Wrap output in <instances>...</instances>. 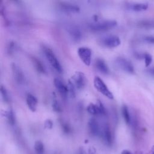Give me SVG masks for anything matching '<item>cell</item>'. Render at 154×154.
I'll return each mask as SVG.
<instances>
[{
	"label": "cell",
	"mask_w": 154,
	"mask_h": 154,
	"mask_svg": "<svg viewBox=\"0 0 154 154\" xmlns=\"http://www.w3.org/2000/svg\"><path fill=\"white\" fill-rule=\"evenodd\" d=\"M61 126H62V128H63V131L65 132L69 133L70 131V128L69 126L67 124H66V123H62Z\"/></svg>",
	"instance_id": "83f0119b"
},
{
	"label": "cell",
	"mask_w": 154,
	"mask_h": 154,
	"mask_svg": "<svg viewBox=\"0 0 154 154\" xmlns=\"http://www.w3.org/2000/svg\"><path fill=\"white\" fill-rule=\"evenodd\" d=\"M15 46H16V44L13 42H11L9 43L8 47V51L9 53H11L14 51V50L15 49Z\"/></svg>",
	"instance_id": "4316f807"
},
{
	"label": "cell",
	"mask_w": 154,
	"mask_h": 154,
	"mask_svg": "<svg viewBox=\"0 0 154 154\" xmlns=\"http://www.w3.org/2000/svg\"><path fill=\"white\" fill-rule=\"evenodd\" d=\"M53 126V123L51 120L48 119L45 122V128L47 129H51Z\"/></svg>",
	"instance_id": "484cf974"
},
{
	"label": "cell",
	"mask_w": 154,
	"mask_h": 154,
	"mask_svg": "<svg viewBox=\"0 0 154 154\" xmlns=\"http://www.w3.org/2000/svg\"><path fill=\"white\" fill-rule=\"evenodd\" d=\"M150 153L151 154H154V146H153L151 148V150H150Z\"/></svg>",
	"instance_id": "4dcf8cb0"
},
{
	"label": "cell",
	"mask_w": 154,
	"mask_h": 154,
	"mask_svg": "<svg viewBox=\"0 0 154 154\" xmlns=\"http://www.w3.org/2000/svg\"><path fill=\"white\" fill-rule=\"evenodd\" d=\"M31 60L35 68L38 72H39L41 73H45L46 72V69L44 65L38 59L34 57H32L31 58Z\"/></svg>",
	"instance_id": "e0dca14e"
},
{
	"label": "cell",
	"mask_w": 154,
	"mask_h": 154,
	"mask_svg": "<svg viewBox=\"0 0 154 154\" xmlns=\"http://www.w3.org/2000/svg\"><path fill=\"white\" fill-rule=\"evenodd\" d=\"M54 84L57 90L58 91V92L61 94V96L63 97H66L67 95L69 94L67 85H65L63 82V81L58 78H56L54 79Z\"/></svg>",
	"instance_id": "9c48e42d"
},
{
	"label": "cell",
	"mask_w": 154,
	"mask_h": 154,
	"mask_svg": "<svg viewBox=\"0 0 154 154\" xmlns=\"http://www.w3.org/2000/svg\"><path fill=\"white\" fill-rule=\"evenodd\" d=\"M4 115L5 116V117L7 119L8 122L9 123V124L13 125L15 124L16 123V118L14 116V114L12 110L10 109L8 111H6L4 112Z\"/></svg>",
	"instance_id": "d6986e66"
},
{
	"label": "cell",
	"mask_w": 154,
	"mask_h": 154,
	"mask_svg": "<svg viewBox=\"0 0 154 154\" xmlns=\"http://www.w3.org/2000/svg\"><path fill=\"white\" fill-rule=\"evenodd\" d=\"M143 58H144V59L145 66H146V67L149 66L150 64V63H151V62H152V56H151L150 54L146 53V54H143Z\"/></svg>",
	"instance_id": "cb8c5ba5"
},
{
	"label": "cell",
	"mask_w": 154,
	"mask_h": 154,
	"mask_svg": "<svg viewBox=\"0 0 154 154\" xmlns=\"http://www.w3.org/2000/svg\"><path fill=\"white\" fill-rule=\"evenodd\" d=\"M152 72L153 73H154V69H153L152 70Z\"/></svg>",
	"instance_id": "d6a6232c"
},
{
	"label": "cell",
	"mask_w": 154,
	"mask_h": 154,
	"mask_svg": "<svg viewBox=\"0 0 154 154\" xmlns=\"http://www.w3.org/2000/svg\"><path fill=\"white\" fill-rule=\"evenodd\" d=\"M94 86L95 88L104 95L105 97H108V99H112L114 97L113 94L112 92L108 89L106 85L103 81V80L100 78L99 76H95L94 78Z\"/></svg>",
	"instance_id": "3957f363"
},
{
	"label": "cell",
	"mask_w": 154,
	"mask_h": 154,
	"mask_svg": "<svg viewBox=\"0 0 154 154\" xmlns=\"http://www.w3.org/2000/svg\"><path fill=\"white\" fill-rule=\"evenodd\" d=\"M1 93L2 97L4 100V101L5 102L8 103L10 102V97H9L8 93L7 91V89L3 85H1Z\"/></svg>",
	"instance_id": "603a6c76"
},
{
	"label": "cell",
	"mask_w": 154,
	"mask_h": 154,
	"mask_svg": "<svg viewBox=\"0 0 154 154\" xmlns=\"http://www.w3.org/2000/svg\"><path fill=\"white\" fill-rule=\"evenodd\" d=\"M87 110L92 115H105L106 114L105 108L100 101H99L98 104L90 103L88 105Z\"/></svg>",
	"instance_id": "ba28073f"
},
{
	"label": "cell",
	"mask_w": 154,
	"mask_h": 154,
	"mask_svg": "<svg viewBox=\"0 0 154 154\" xmlns=\"http://www.w3.org/2000/svg\"><path fill=\"white\" fill-rule=\"evenodd\" d=\"M148 7L147 3H135L130 5L129 8L135 11H142L146 10Z\"/></svg>",
	"instance_id": "2e32d148"
},
{
	"label": "cell",
	"mask_w": 154,
	"mask_h": 154,
	"mask_svg": "<svg viewBox=\"0 0 154 154\" xmlns=\"http://www.w3.org/2000/svg\"><path fill=\"white\" fill-rule=\"evenodd\" d=\"M138 25L144 28H154V20L140 21L138 23Z\"/></svg>",
	"instance_id": "44dd1931"
},
{
	"label": "cell",
	"mask_w": 154,
	"mask_h": 154,
	"mask_svg": "<svg viewBox=\"0 0 154 154\" xmlns=\"http://www.w3.org/2000/svg\"><path fill=\"white\" fill-rule=\"evenodd\" d=\"M103 138L108 145H111L112 143V137L111 129L108 125H106L103 129Z\"/></svg>",
	"instance_id": "9a60e30c"
},
{
	"label": "cell",
	"mask_w": 154,
	"mask_h": 154,
	"mask_svg": "<svg viewBox=\"0 0 154 154\" xmlns=\"http://www.w3.org/2000/svg\"><path fill=\"white\" fill-rule=\"evenodd\" d=\"M88 128L90 133L93 136H97L99 133V126L94 118H91L89 120L88 122Z\"/></svg>",
	"instance_id": "30bf717a"
},
{
	"label": "cell",
	"mask_w": 154,
	"mask_h": 154,
	"mask_svg": "<svg viewBox=\"0 0 154 154\" xmlns=\"http://www.w3.org/2000/svg\"><path fill=\"white\" fill-rule=\"evenodd\" d=\"M70 80L77 89L83 88L86 84L85 76L82 72H76Z\"/></svg>",
	"instance_id": "277c9868"
},
{
	"label": "cell",
	"mask_w": 154,
	"mask_h": 154,
	"mask_svg": "<svg viewBox=\"0 0 154 154\" xmlns=\"http://www.w3.org/2000/svg\"><path fill=\"white\" fill-rule=\"evenodd\" d=\"M12 70L15 79L19 83L23 82L24 80V76L20 68L16 64L13 63L12 64Z\"/></svg>",
	"instance_id": "8fae6325"
},
{
	"label": "cell",
	"mask_w": 154,
	"mask_h": 154,
	"mask_svg": "<svg viewBox=\"0 0 154 154\" xmlns=\"http://www.w3.org/2000/svg\"><path fill=\"white\" fill-rule=\"evenodd\" d=\"M60 7L63 10L69 12H78L80 10L78 5L68 2H60Z\"/></svg>",
	"instance_id": "5bb4252c"
},
{
	"label": "cell",
	"mask_w": 154,
	"mask_h": 154,
	"mask_svg": "<svg viewBox=\"0 0 154 154\" xmlns=\"http://www.w3.org/2000/svg\"><path fill=\"white\" fill-rule=\"evenodd\" d=\"M144 40L150 43H154V37L153 36H147L144 38Z\"/></svg>",
	"instance_id": "f1b7e54d"
},
{
	"label": "cell",
	"mask_w": 154,
	"mask_h": 154,
	"mask_svg": "<svg viewBox=\"0 0 154 154\" xmlns=\"http://www.w3.org/2000/svg\"><path fill=\"white\" fill-rule=\"evenodd\" d=\"M101 43L104 46L112 48L119 46L121 41L118 36L115 35H109L102 38Z\"/></svg>",
	"instance_id": "52a82bcc"
},
{
	"label": "cell",
	"mask_w": 154,
	"mask_h": 154,
	"mask_svg": "<svg viewBox=\"0 0 154 154\" xmlns=\"http://www.w3.org/2000/svg\"><path fill=\"white\" fill-rule=\"evenodd\" d=\"M69 34L71 35L72 38L73 40H78L80 39L81 37L82 33L80 31V30L79 29H78L77 28L72 27V28L69 29Z\"/></svg>",
	"instance_id": "ac0fdd59"
},
{
	"label": "cell",
	"mask_w": 154,
	"mask_h": 154,
	"mask_svg": "<svg viewBox=\"0 0 154 154\" xmlns=\"http://www.w3.org/2000/svg\"><path fill=\"white\" fill-rule=\"evenodd\" d=\"M121 154H132L131 152L128 150H124L122 151Z\"/></svg>",
	"instance_id": "f546056e"
},
{
	"label": "cell",
	"mask_w": 154,
	"mask_h": 154,
	"mask_svg": "<svg viewBox=\"0 0 154 154\" xmlns=\"http://www.w3.org/2000/svg\"><path fill=\"white\" fill-rule=\"evenodd\" d=\"M122 115L124 119L125 122H126V124H130L131 123V116L129 112V109L128 107L126 105H123L122 108Z\"/></svg>",
	"instance_id": "ffe728a7"
},
{
	"label": "cell",
	"mask_w": 154,
	"mask_h": 154,
	"mask_svg": "<svg viewBox=\"0 0 154 154\" xmlns=\"http://www.w3.org/2000/svg\"><path fill=\"white\" fill-rule=\"evenodd\" d=\"M43 51H44L45 56H46L48 61H49V64L51 65V66L54 69H55L57 72H58L59 73H61L63 70L62 67H61L58 60L57 59V57L53 52V51L50 48H49L48 47H44Z\"/></svg>",
	"instance_id": "7a4b0ae2"
},
{
	"label": "cell",
	"mask_w": 154,
	"mask_h": 154,
	"mask_svg": "<svg viewBox=\"0 0 154 154\" xmlns=\"http://www.w3.org/2000/svg\"><path fill=\"white\" fill-rule=\"evenodd\" d=\"M135 154H143V153L141 152H140V151H138L135 153Z\"/></svg>",
	"instance_id": "1f68e13d"
},
{
	"label": "cell",
	"mask_w": 154,
	"mask_h": 154,
	"mask_svg": "<svg viewBox=\"0 0 154 154\" xmlns=\"http://www.w3.org/2000/svg\"><path fill=\"white\" fill-rule=\"evenodd\" d=\"M78 54L82 61L86 65L90 66L91 59V51L90 48L82 46L78 48Z\"/></svg>",
	"instance_id": "8992f818"
},
{
	"label": "cell",
	"mask_w": 154,
	"mask_h": 154,
	"mask_svg": "<svg viewBox=\"0 0 154 154\" xmlns=\"http://www.w3.org/2000/svg\"><path fill=\"white\" fill-rule=\"evenodd\" d=\"M26 104L29 108V109L34 112L37 109V98L31 94H28L26 96Z\"/></svg>",
	"instance_id": "7c38bea8"
},
{
	"label": "cell",
	"mask_w": 154,
	"mask_h": 154,
	"mask_svg": "<svg viewBox=\"0 0 154 154\" xmlns=\"http://www.w3.org/2000/svg\"><path fill=\"white\" fill-rule=\"evenodd\" d=\"M117 22L114 20H106L90 24L89 27L91 30L102 31L109 29L117 25Z\"/></svg>",
	"instance_id": "6da1fadb"
},
{
	"label": "cell",
	"mask_w": 154,
	"mask_h": 154,
	"mask_svg": "<svg viewBox=\"0 0 154 154\" xmlns=\"http://www.w3.org/2000/svg\"><path fill=\"white\" fill-rule=\"evenodd\" d=\"M116 64L119 68L128 73L132 74L135 72V70L132 63L125 58L117 57L116 59Z\"/></svg>",
	"instance_id": "5b68a950"
},
{
	"label": "cell",
	"mask_w": 154,
	"mask_h": 154,
	"mask_svg": "<svg viewBox=\"0 0 154 154\" xmlns=\"http://www.w3.org/2000/svg\"><path fill=\"white\" fill-rule=\"evenodd\" d=\"M34 149L37 154H43L45 152L44 144L41 141H37L34 144Z\"/></svg>",
	"instance_id": "7402d4cb"
},
{
	"label": "cell",
	"mask_w": 154,
	"mask_h": 154,
	"mask_svg": "<svg viewBox=\"0 0 154 154\" xmlns=\"http://www.w3.org/2000/svg\"><path fill=\"white\" fill-rule=\"evenodd\" d=\"M52 109L56 111V112H61L62 111V109H61V106L59 104V103L58 102L57 100H54L53 102H52Z\"/></svg>",
	"instance_id": "d4e9b609"
},
{
	"label": "cell",
	"mask_w": 154,
	"mask_h": 154,
	"mask_svg": "<svg viewBox=\"0 0 154 154\" xmlns=\"http://www.w3.org/2000/svg\"><path fill=\"white\" fill-rule=\"evenodd\" d=\"M95 66L97 69L100 71L103 74H108L109 73V69L105 62L104 60L102 59H97L95 61Z\"/></svg>",
	"instance_id": "4fadbf2b"
}]
</instances>
